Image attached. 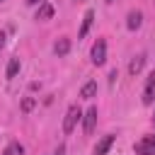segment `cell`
Segmentation results:
<instances>
[{
  "instance_id": "15",
  "label": "cell",
  "mask_w": 155,
  "mask_h": 155,
  "mask_svg": "<svg viewBox=\"0 0 155 155\" xmlns=\"http://www.w3.org/2000/svg\"><path fill=\"white\" fill-rule=\"evenodd\" d=\"M34 104H36V99H31V97H27V99L22 102V111H31V109H34Z\"/></svg>"
},
{
  "instance_id": "1",
  "label": "cell",
  "mask_w": 155,
  "mask_h": 155,
  "mask_svg": "<svg viewBox=\"0 0 155 155\" xmlns=\"http://www.w3.org/2000/svg\"><path fill=\"white\" fill-rule=\"evenodd\" d=\"M80 119H82V109L78 104H70L68 111H65V119H63V133H73V128Z\"/></svg>"
},
{
  "instance_id": "16",
  "label": "cell",
  "mask_w": 155,
  "mask_h": 155,
  "mask_svg": "<svg viewBox=\"0 0 155 155\" xmlns=\"http://www.w3.org/2000/svg\"><path fill=\"white\" fill-rule=\"evenodd\" d=\"M24 2H27V5H44L46 0H24Z\"/></svg>"
},
{
  "instance_id": "13",
  "label": "cell",
  "mask_w": 155,
  "mask_h": 155,
  "mask_svg": "<svg viewBox=\"0 0 155 155\" xmlns=\"http://www.w3.org/2000/svg\"><path fill=\"white\" fill-rule=\"evenodd\" d=\"M19 65H22V63H19V58H10V63H7V70H5V78H7V80H12V78L19 73Z\"/></svg>"
},
{
  "instance_id": "4",
  "label": "cell",
  "mask_w": 155,
  "mask_h": 155,
  "mask_svg": "<svg viewBox=\"0 0 155 155\" xmlns=\"http://www.w3.org/2000/svg\"><path fill=\"white\" fill-rule=\"evenodd\" d=\"M82 131H85V136H90L92 131H94V124H97V107H90L85 114H82Z\"/></svg>"
},
{
  "instance_id": "7",
  "label": "cell",
  "mask_w": 155,
  "mask_h": 155,
  "mask_svg": "<svg viewBox=\"0 0 155 155\" xmlns=\"http://www.w3.org/2000/svg\"><path fill=\"white\" fill-rule=\"evenodd\" d=\"M92 19H94V12L87 10L85 17H82V27H80V31H78V39H85V36H87V31H90V27H92Z\"/></svg>"
},
{
  "instance_id": "2",
  "label": "cell",
  "mask_w": 155,
  "mask_h": 155,
  "mask_svg": "<svg viewBox=\"0 0 155 155\" xmlns=\"http://www.w3.org/2000/svg\"><path fill=\"white\" fill-rule=\"evenodd\" d=\"M136 155H155V136H143L136 145H133Z\"/></svg>"
},
{
  "instance_id": "20",
  "label": "cell",
  "mask_w": 155,
  "mask_h": 155,
  "mask_svg": "<svg viewBox=\"0 0 155 155\" xmlns=\"http://www.w3.org/2000/svg\"><path fill=\"white\" fill-rule=\"evenodd\" d=\"M0 2H2V0H0Z\"/></svg>"
},
{
  "instance_id": "6",
  "label": "cell",
  "mask_w": 155,
  "mask_h": 155,
  "mask_svg": "<svg viewBox=\"0 0 155 155\" xmlns=\"http://www.w3.org/2000/svg\"><path fill=\"white\" fill-rule=\"evenodd\" d=\"M114 145V136H104L97 145H94V150H92V155H107V150Z\"/></svg>"
},
{
  "instance_id": "17",
  "label": "cell",
  "mask_w": 155,
  "mask_h": 155,
  "mask_svg": "<svg viewBox=\"0 0 155 155\" xmlns=\"http://www.w3.org/2000/svg\"><path fill=\"white\" fill-rule=\"evenodd\" d=\"M5 39H7V36H5V31H0V48L5 46Z\"/></svg>"
},
{
  "instance_id": "3",
  "label": "cell",
  "mask_w": 155,
  "mask_h": 155,
  "mask_svg": "<svg viewBox=\"0 0 155 155\" xmlns=\"http://www.w3.org/2000/svg\"><path fill=\"white\" fill-rule=\"evenodd\" d=\"M92 63L94 65H104L107 63V41L104 39L94 41V46H92Z\"/></svg>"
},
{
  "instance_id": "11",
  "label": "cell",
  "mask_w": 155,
  "mask_h": 155,
  "mask_svg": "<svg viewBox=\"0 0 155 155\" xmlns=\"http://www.w3.org/2000/svg\"><path fill=\"white\" fill-rule=\"evenodd\" d=\"M143 65H145V56L140 53V56H136V58L128 63V73H131V75H138V73L143 70Z\"/></svg>"
},
{
  "instance_id": "9",
  "label": "cell",
  "mask_w": 155,
  "mask_h": 155,
  "mask_svg": "<svg viewBox=\"0 0 155 155\" xmlns=\"http://www.w3.org/2000/svg\"><path fill=\"white\" fill-rule=\"evenodd\" d=\"M140 22H143V15H140L138 10H133V12H128V19H126V27H128L131 31H136V29L140 27Z\"/></svg>"
},
{
  "instance_id": "10",
  "label": "cell",
  "mask_w": 155,
  "mask_h": 155,
  "mask_svg": "<svg viewBox=\"0 0 155 155\" xmlns=\"http://www.w3.org/2000/svg\"><path fill=\"white\" fill-rule=\"evenodd\" d=\"M94 94H97V80L85 82V85H82V90H80V97H82V99H92Z\"/></svg>"
},
{
  "instance_id": "5",
  "label": "cell",
  "mask_w": 155,
  "mask_h": 155,
  "mask_svg": "<svg viewBox=\"0 0 155 155\" xmlns=\"http://www.w3.org/2000/svg\"><path fill=\"white\" fill-rule=\"evenodd\" d=\"M155 99V70L145 78V87H143V104H153Z\"/></svg>"
},
{
  "instance_id": "12",
  "label": "cell",
  "mask_w": 155,
  "mask_h": 155,
  "mask_svg": "<svg viewBox=\"0 0 155 155\" xmlns=\"http://www.w3.org/2000/svg\"><path fill=\"white\" fill-rule=\"evenodd\" d=\"M53 51H56V56H65L68 51H70V39H58L56 41V46H53Z\"/></svg>"
},
{
  "instance_id": "19",
  "label": "cell",
  "mask_w": 155,
  "mask_h": 155,
  "mask_svg": "<svg viewBox=\"0 0 155 155\" xmlns=\"http://www.w3.org/2000/svg\"><path fill=\"white\" fill-rule=\"evenodd\" d=\"M104 2H114V0H104Z\"/></svg>"
},
{
  "instance_id": "8",
  "label": "cell",
  "mask_w": 155,
  "mask_h": 155,
  "mask_svg": "<svg viewBox=\"0 0 155 155\" xmlns=\"http://www.w3.org/2000/svg\"><path fill=\"white\" fill-rule=\"evenodd\" d=\"M51 17H53V5H48V2L39 5V10H36V17H34V19L46 22V19H51Z\"/></svg>"
},
{
  "instance_id": "18",
  "label": "cell",
  "mask_w": 155,
  "mask_h": 155,
  "mask_svg": "<svg viewBox=\"0 0 155 155\" xmlns=\"http://www.w3.org/2000/svg\"><path fill=\"white\" fill-rule=\"evenodd\" d=\"M63 153H65V145H58V150H56L53 155H63Z\"/></svg>"
},
{
  "instance_id": "14",
  "label": "cell",
  "mask_w": 155,
  "mask_h": 155,
  "mask_svg": "<svg viewBox=\"0 0 155 155\" xmlns=\"http://www.w3.org/2000/svg\"><path fill=\"white\" fill-rule=\"evenodd\" d=\"M2 155H24V148H22V143H17V140H12L5 150H2Z\"/></svg>"
}]
</instances>
